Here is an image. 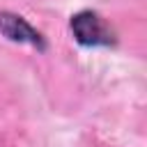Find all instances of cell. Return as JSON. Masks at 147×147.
Instances as JSON below:
<instances>
[{"mask_svg": "<svg viewBox=\"0 0 147 147\" xmlns=\"http://www.w3.org/2000/svg\"><path fill=\"white\" fill-rule=\"evenodd\" d=\"M69 32L74 41H78L85 48H106L115 44V32L94 9L76 11L69 18Z\"/></svg>", "mask_w": 147, "mask_h": 147, "instance_id": "6da1fadb", "label": "cell"}, {"mask_svg": "<svg viewBox=\"0 0 147 147\" xmlns=\"http://www.w3.org/2000/svg\"><path fill=\"white\" fill-rule=\"evenodd\" d=\"M0 34L14 44H25L37 51H46V39L44 34L32 28L23 16L11 14V11H0Z\"/></svg>", "mask_w": 147, "mask_h": 147, "instance_id": "7a4b0ae2", "label": "cell"}]
</instances>
